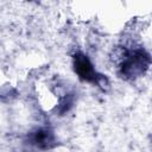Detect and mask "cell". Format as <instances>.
<instances>
[{
    "instance_id": "cell-1",
    "label": "cell",
    "mask_w": 152,
    "mask_h": 152,
    "mask_svg": "<svg viewBox=\"0 0 152 152\" xmlns=\"http://www.w3.org/2000/svg\"><path fill=\"white\" fill-rule=\"evenodd\" d=\"M148 55L144 50L129 51L124 59L121 66V74L126 77H138L145 72L148 68Z\"/></svg>"
},
{
    "instance_id": "cell-2",
    "label": "cell",
    "mask_w": 152,
    "mask_h": 152,
    "mask_svg": "<svg viewBox=\"0 0 152 152\" xmlns=\"http://www.w3.org/2000/svg\"><path fill=\"white\" fill-rule=\"evenodd\" d=\"M74 66H75V71L77 72L78 77L87 82H93L99 86L101 84V81L106 82V78L102 75L96 74L90 61L87 58V56L82 53H77L74 57Z\"/></svg>"
},
{
    "instance_id": "cell-3",
    "label": "cell",
    "mask_w": 152,
    "mask_h": 152,
    "mask_svg": "<svg viewBox=\"0 0 152 152\" xmlns=\"http://www.w3.org/2000/svg\"><path fill=\"white\" fill-rule=\"evenodd\" d=\"M31 144L36 145L37 147L40 148H49L53 144V134L51 131L46 128H40L37 129L31 134Z\"/></svg>"
}]
</instances>
